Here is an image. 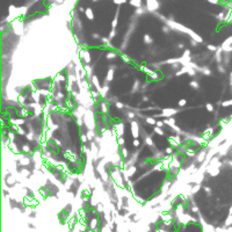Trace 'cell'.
<instances>
[{"mask_svg":"<svg viewBox=\"0 0 232 232\" xmlns=\"http://www.w3.org/2000/svg\"><path fill=\"white\" fill-rule=\"evenodd\" d=\"M185 103H186V101H185V100H182V101H180V102H179V105H180V106H181V105H185Z\"/></svg>","mask_w":232,"mask_h":232,"instance_id":"obj_1","label":"cell"},{"mask_svg":"<svg viewBox=\"0 0 232 232\" xmlns=\"http://www.w3.org/2000/svg\"><path fill=\"white\" fill-rule=\"evenodd\" d=\"M148 122H150V123H153V124H154V121L152 120V119H149V120H148Z\"/></svg>","mask_w":232,"mask_h":232,"instance_id":"obj_2","label":"cell"}]
</instances>
